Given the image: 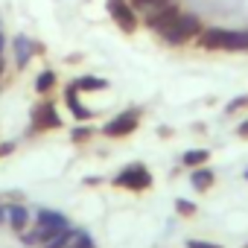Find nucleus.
Masks as SVG:
<instances>
[{"instance_id":"9d476101","label":"nucleus","mask_w":248,"mask_h":248,"mask_svg":"<svg viewBox=\"0 0 248 248\" xmlns=\"http://www.w3.org/2000/svg\"><path fill=\"white\" fill-rule=\"evenodd\" d=\"M64 105L70 108V114H73L79 123H85V120H91V117H93V114H91V108H85V105L79 102V91H76L73 85H67V88H64Z\"/></svg>"},{"instance_id":"6ab92c4d","label":"nucleus","mask_w":248,"mask_h":248,"mask_svg":"<svg viewBox=\"0 0 248 248\" xmlns=\"http://www.w3.org/2000/svg\"><path fill=\"white\" fill-rule=\"evenodd\" d=\"M170 0H132V6L138 9V12H152V9H161V6H167Z\"/></svg>"},{"instance_id":"b1692460","label":"nucleus","mask_w":248,"mask_h":248,"mask_svg":"<svg viewBox=\"0 0 248 248\" xmlns=\"http://www.w3.org/2000/svg\"><path fill=\"white\" fill-rule=\"evenodd\" d=\"M15 152V143H0V158L3 155H12Z\"/></svg>"},{"instance_id":"2eb2a0df","label":"nucleus","mask_w":248,"mask_h":248,"mask_svg":"<svg viewBox=\"0 0 248 248\" xmlns=\"http://www.w3.org/2000/svg\"><path fill=\"white\" fill-rule=\"evenodd\" d=\"M76 91H105L108 88V79L102 76H79L76 82H70Z\"/></svg>"},{"instance_id":"39448f33","label":"nucleus","mask_w":248,"mask_h":248,"mask_svg":"<svg viewBox=\"0 0 248 248\" xmlns=\"http://www.w3.org/2000/svg\"><path fill=\"white\" fill-rule=\"evenodd\" d=\"M181 15V9H178V3L175 0H170L167 6H161V9H152V12H146L143 15V24L155 32V35H164L170 27H172V21Z\"/></svg>"},{"instance_id":"4be33fe9","label":"nucleus","mask_w":248,"mask_h":248,"mask_svg":"<svg viewBox=\"0 0 248 248\" xmlns=\"http://www.w3.org/2000/svg\"><path fill=\"white\" fill-rule=\"evenodd\" d=\"M187 248H225L219 242H204V239H187Z\"/></svg>"},{"instance_id":"a878e982","label":"nucleus","mask_w":248,"mask_h":248,"mask_svg":"<svg viewBox=\"0 0 248 248\" xmlns=\"http://www.w3.org/2000/svg\"><path fill=\"white\" fill-rule=\"evenodd\" d=\"M3 222H6V207L0 204V225H3Z\"/></svg>"},{"instance_id":"0eeeda50","label":"nucleus","mask_w":248,"mask_h":248,"mask_svg":"<svg viewBox=\"0 0 248 248\" xmlns=\"http://www.w3.org/2000/svg\"><path fill=\"white\" fill-rule=\"evenodd\" d=\"M53 132V129H62V117L56 111V105L50 99H41L35 108H32V132Z\"/></svg>"},{"instance_id":"393cba45","label":"nucleus","mask_w":248,"mask_h":248,"mask_svg":"<svg viewBox=\"0 0 248 248\" xmlns=\"http://www.w3.org/2000/svg\"><path fill=\"white\" fill-rule=\"evenodd\" d=\"M85 184H88V187H96V184H99V178H96V175H88V178H85Z\"/></svg>"},{"instance_id":"f8f14e48","label":"nucleus","mask_w":248,"mask_h":248,"mask_svg":"<svg viewBox=\"0 0 248 248\" xmlns=\"http://www.w3.org/2000/svg\"><path fill=\"white\" fill-rule=\"evenodd\" d=\"M6 219H9V225H12L15 233H24L27 225H30V210L24 204H9L6 207Z\"/></svg>"},{"instance_id":"bb28decb","label":"nucleus","mask_w":248,"mask_h":248,"mask_svg":"<svg viewBox=\"0 0 248 248\" xmlns=\"http://www.w3.org/2000/svg\"><path fill=\"white\" fill-rule=\"evenodd\" d=\"M3 70H6V62H3V56H0V76H3Z\"/></svg>"},{"instance_id":"9b49d317","label":"nucleus","mask_w":248,"mask_h":248,"mask_svg":"<svg viewBox=\"0 0 248 248\" xmlns=\"http://www.w3.org/2000/svg\"><path fill=\"white\" fill-rule=\"evenodd\" d=\"M190 184H193V190L207 193V190L216 184V172H213L210 167H196V170L190 172Z\"/></svg>"},{"instance_id":"c85d7f7f","label":"nucleus","mask_w":248,"mask_h":248,"mask_svg":"<svg viewBox=\"0 0 248 248\" xmlns=\"http://www.w3.org/2000/svg\"><path fill=\"white\" fill-rule=\"evenodd\" d=\"M242 248H248V242H245V245H242Z\"/></svg>"},{"instance_id":"dca6fc26","label":"nucleus","mask_w":248,"mask_h":248,"mask_svg":"<svg viewBox=\"0 0 248 248\" xmlns=\"http://www.w3.org/2000/svg\"><path fill=\"white\" fill-rule=\"evenodd\" d=\"M53 88H56V73H53V70H41L38 79H35V93L44 96V93H50Z\"/></svg>"},{"instance_id":"412c9836","label":"nucleus","mask_w":248,"mask_h":248,"mask_svg":"<svg viewBox=\"0 0 248 248\" xmlns=\"http://www.w3.org/2000/svg\"><path fill=\"white\" fill-rule=\"evenodd\" d=\"M242 108H248V93H245V96H236L233 102H228V105H225V114H236V111H242Z\"/></svg>"},{"instance_id":"7ed1b4c3","label":"nucleus","mask_w":248,"mask_h":248,"mask_svg":"<svg viewBox=\"0 0 248 248\" xmlns=\"http://www.w3.org/2000/svg\"><path fill=\"white\" fill-rule=\"evenodd\" d=\"M105 6H108L111 21L117 24V30H123L126 35L138 32L140 18H138V9L132 6V0H105Z\"/></svg>"},{"instance_id":"a211bd4d","label":"nucleus","mask_w":248,"mask_h":248,"mask_svg":"<svg viewBox=\"0 0 248 248\" xmlns=\"http://www.w3.org/2000/svg\"><path fill=\"white\" fill-rule=\"evenodd\" d=\"M67 236H70V228H67V231H59V233H53V236H47V239L41 242V248H64V245H67Z\"/></svg>"},{"instance_id":"20e7f679","label":"nucleus","mask_w":248,"mask_h":248,"mask_svg":"<svg viewBox=\"0 0 248 248\" xmlns=\"http://www.w3.org/2000/svg\"><path fill=\"white\" fill-rule=\"evenodd\" d=\"M138 126H140V111H138V108H129V111L111 117L105 126H102V135L111 138V140H114V138H129Z\"/></svg>"},{"instance_id":"1a4fd4ad","label":"nucleus","mask_w":248,"mask_h":248,"mask_svg":"<svg viewBox=\"0 0 248 248\" xmlns=\"http://www.w3.org/2000/svg\"><path fill=\"white\" fill-rule=\"evenodd\" d=\"M12 50H15V64L24 70V67L32 62V56H35L38 44H35V41H30L27 35H18V38H12Z\"/></svg>"},{"instance_id":"cd10ccee","label":"nucleus","mask_w":248,"mask_h":248,"mask_svg":"<svg viewBox=\"0 0 248 248\" xmlns=\"http://www.w3.org/2000/svg\"><path fill=\"white\" fill-rule=\"evenodd\" d=\"M245 181H248V170H245Z\"/></svg>"},{"instance_id":"ddd939ff","label":"nucleus","mask_w":248,"mask_h":248,"mask_svg":"<svg viewBox=\"0 0 248 248\" xmlns=\"http://www.w3.org/2000/svg\"><path fill=\"white\" fill-rule=\"evenodd\" d=\"M210 161V152L207 149H187L184 155H181V164L187 167V170H196V167H204Z\"/></svg>"},{"instance_id":"f257e3e1","label":"nucleus","mask_w":248,"mask_h":248,"mask_svg":"<svg viewBox=\"0 0 248 248\" xmlns=\"http://www.w3.org/2000/svg\"><path fill=\"white\" fill-rule=\"evenodd\" d=\"M202 30H204V27H202V21H199L196 15H190V12L184 15V12H181V15L172 21V27H170L161 38H164L167 44H172V47H181V44H187V41L199 38V35H202Z\"/></svg>"},{"instance_id":"5701e85b","label":"nucleus","mask_w":248,"mask_h":248,"mask_svg":"<svg viewBox=\"0 0 248 248\" xmlns=\"http://www.w3.org/2000/svg\"><path fill=\"white\" fill-rule=\"evenodd\" d=\"M236 135H239L242 140H248V117H245V120L239 123V126H236Z\"/></svg>"},{"instance_id":"6e6552de","label":"nucleus","mask_w":248,"mask_h":248,"mask_svg":"<svg viewBox=\"0 0 248 248\" xmlns=\"http://www.w3.org/2000/svg\"><path fill=\"white\" fill-rule=\"evenodd\" d=\"M35 228L44 233V239L47 236H53V233H59V231H67L70 228V219L64 216V213H59V210H38L35 213Z\"/></svg>"},{"instance_id":"4468645a","label":"nucleus","mask_w":248,"mask_h":248,"mask_svg":"<svg viewBox=\"0 0 248 248\" xmlns=\"http://www.w3.org/2000/svg\"><path fill=\"white\" fill-rule=\"evenodd\" d=\"M64 248H96V242H93V236L88 231L70 228V236H67V245Z\"/></svg>"},{"instance_id":"423d86ee","label":"nucleus","mask_w":248,"mask_h":248,"mask_svg":"<svg viewBox=\"0 0 248 248\" xmlns=\"http://www.w3.org/2000/svg\"><path fill=\"white\" fill-rule=\"evenodd\" d=\"M233 41H236V30H225V27H210V30H202V35H199V44L204 50L233 53Z\"/></svg>"},{"instance_id":"f3484780","label":"nucleus","mask_w":248,"mask_h":248,"mask_svg":"<svg viewBox=\"0 0 248 248\" xmlns=\"http://www.w3.org/2000/svg\"><path fill=\"white\" fill-rule=\"evenodd\" d=\"M70 140H73V143H88V140H93V126H76V129H70Z\"/></svg>"},{"instance_id":"f03ea898","label":"nucleus","mask_w":248,"mask_h":248,"mask_svg":"<svg viewBox=\"0 0 248 248\" xmlns=\"http://www.w3.org/2000/svg\"><path fill=\"white\" fill-rule=\"evenodd\" d=\"M114 187H123V190H132V193H143L152 187V172L146 170V164H129L123 172H117L111 178Z\"/></svg>"},{"instance_id":"aec40b11","label":"nucleus","mask_w":248,"mask_h":248,"mask_svg":"<svg viewBox=\"0 0 248 248\" xmlns=\"http://www.w3.org/2000/svg\"><path fill=\"white\" fill-rule=\"evenodd\" d=\"M175 210H178V216H196V204L193 202H187V199H175Z\"/></svg>"},{"instance_id":"c756f323","label":"nucleus","mask_w":248,"mask_h":248,"mask_svg":"<svg viewBox=\"0 0 248 248\" xmlns=\"http://www.w3.org/2000/svg\"><path fill=\"white\" fill-rule=\"evenodd\" d=\"M0 35H3V30H0Z\"/></svg>"}]
</instances>
